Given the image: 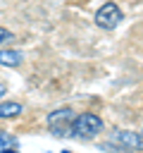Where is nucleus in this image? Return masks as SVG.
Listing matches in <instances>:
<instances>
[{"label": "nucleus", "mask_w": 143, "mask_h": 153, "mask_svg": "<svg viewBox=\"0 0 143 153\" xmlns=\"http://www.w3.org/2000/svg\"><path fill=\"white\" fill-rule=\"evenodd\" d=\"M102 131V120L93 112H81L74 115L72 120V139H95Z\"/></svg>", "instance_id": "1"}, {"label": "nucleus", "mask_w": 143, "mask_h": 153, "mask_svg": "<svg viewBox=\"0 0 143 153\" xmlns=\"http://www.w3.org/2000/svg\"><path fill=\"white\" fill-rule=\"evenodd\" d=\"M74 110L72 108H57L48 115V127L55 136H72V120H74Z\"/></svg>", "instance_id": "2"}, {"label": "nucleus", "mask_w": 143, "mask_h": 153, "mask_svg": "<svg viewBox=\"0 0 143 153\" xmlns=\"http://www.w3.org/2000/svg\"><path fill=\"white\" fill-rule=\"evenodd\" d=\"M110 146H114V151H141L143 148V136L138 131L117 129L110 136Z\"/></svg>", "instance_id": "3"}, {"label": "nucleus", "mask_w": 143, "mask_h": 153, "mask_svg": "<svg viewBox=\"0 0 143 153\" xmlns=\"http://www.w3.org/2000/svg\"><path fill=\"white\" fill-rule=\"evenodd\" d=\"M122 19H124V12H122V7L114 5V2H105V5L98 7V12H95V24H98L100 29H114V26L122 24Z\"/></svg>", "instance_id": "4"}, {"label": "nucleus", "mask_w": 143, "mask_h": 153, "mask_svg": "<svg viewBox=\"0 0 143 153\" xmlns=\"http://www.w3.org/2000/svg\"><path fill=\"white\" fill-rule=\"evenodd\" d=\"M24 62V55L19 50H10V48H0V65L2 67H19Z\"/></svg>", "instance_id": "5"}, {"label": "nucleus", "mask_w": 143, "mask_h": 153, "mask_svg": "<svg viewBox=\"0 0 143 153\" xmlns=\"http://www.w3.org/2000/svg\"><path fill=\"white\" fill-rule=\"evenodd\" d=\"M17 148H19V139L0 129V153H17Z\"/></svg>", "instance_id": "6"}, {"label": "nucleus", "mask_w": 143, "mask_h": 153, "mask_svg": "<svg viewBox=\"0 0 143 153\" xmlns=\"http://www.w3.org/2000/svg\"><path fill=\"white\" fill-rule=\"evenodd\" d=\"M24 112L21 103H0V120H12V117H19Z\"/></svg>", "instance_id": "7"}, {"label": "nucleus", "mask_w": 143, "mask_h": 153, "mask_svg": "<svg viewBox=\"0 0 143 153\" xmlns=\"http://www.w3.org/2000/svg\"><path fill=\"white\" fill-rule=\"evenodd\" d=\"M12 38H14V33H12L10 29H2V26H0V45L7 43V41H12Z\"/></svg>", "instance_id": "8"}, {"label": "nucleus", "mask_w": 143, "mask_h": 153, "mask_svg": "<svg viewBox=\"0 0 143 153\" xmlns=\"http://www.w3.org/2000/svg\"><path fill=\"white\" fill-rule=\"evenodd\" d=\"M5 96V84H0V98Z\"/></svg>", "instance_id": "9"}]
</instances>
